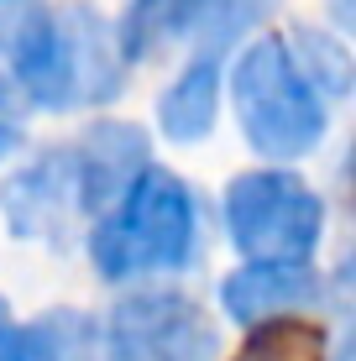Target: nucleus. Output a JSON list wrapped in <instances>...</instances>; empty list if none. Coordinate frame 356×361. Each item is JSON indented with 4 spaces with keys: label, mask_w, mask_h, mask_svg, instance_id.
Segmentation results:
<instances>
[{
    "label": "nucleus",
    "mask_w": 356,
    "mask_h": 361,
    "mask_svg": "<svg viewBox=\"0 0 356 361\" xmlns=\"http://www.w3.org/2000/svg\"><path fill=\"white\" fill-rule=\"evenodd\" d=\"M152 142L131 121H90L73 142L47 147L27 168H16L0 189L6 226L47 246H68L84 220L105 215L131 178L147 168Z\"/></svg>",
    "instance_id": "f257e3e1"
},
{
    "label": "nucleus",
    "mask_w": 356,
    "mask_h": 361,
    "mask_svg": "<svg viewBox=\"0 0 356 361\" xmlns=\"http://www.w3.org/2000/svg\"><path fill=\"white\" fill-rule=\"evenodd\" d=\"M11 84L37 110H100L126 90V58L116 27L100 11L79 6H32L6 37Z\"/></svg>",
    "instance_id": "f03ea898"
},
{
    "label": "nucleus",
    "mask_w": 356,
    "mask_h": 361,
    "mask_svg": "<svg viewBox=\"0 0 356 361\" xmlns=\"http://www.w3.org/2000/svg\"><path fill=\"white\" fill-rule=\"evenodd\" d=\"M90 262L105 283H157L200 262V194L178 173L147 163L94 220Z\"/></svg>",
    "instance_id": "7ed1b4c3"
},
{
    "label": "nucleus",
    "mask_w": 356,
    "mask_h": 361,
    "mask_svg": "<svg viewBox=\"0 0 356 361\" xmlns=\"http://www.w3.org/2000/svg\"><path fill=\"white\" fill-rule=\"evenodd\" d=\"M231 110H236L252 152L267 157L273 168L309 157L330 126V99L293 63L283 37H257L236 53V63H231Z\"/></svg>",
    "instance_id": "20e7f679"
},
{
    "label": "nucleus",
    "mask_w": 356,
    "mask_h": 361,
    "mask_svg": "<svg viewBox=\"0 0 356 361\" xmlns=\"http://www.w3.org/2000/svg\"><path fill=\"white\" fill-rule=\"evenodd\" d=\"M325 231V204L288 168L236 173L226 189V235L247 262H309Z\"/></svg>",
    "instance_id": "39448f33"
},
{
    "label": "nucleus",
    "mask_w": 356,
    "mask_h": 361,
    "mask_svg": "<svg viewBox=\"0 0 356 361\" xmlns=\"http://www.w3.org/2000/svg\"><path fill=\"white\" fill-rule=\"evenodd\" d=\"M220 330L183 288L142 283L121 293L90 335L84 361H215Z\"/></svg>",
    "instance_id": "423d86ee"
},
{
    "label": "nucleus",
    "mask_w": 356,
    "mask_h": 361,
    "mask_svg": "<svg viewBox=\"0 0 356 361\" xmlns=\"http://www.w3.org/2000/svg\"><path fill=\"white\" fill-rule=\"evenodd\" d=\"M267 11L273 0H131L116 27V47L126 68L178 42H194V53L226 58Z\"/></svg>",
    "instance_id": "0eeeda50"
},
{
    "label": "nucleus",
    "mask_w": 356,
    "mask_h": 361,
    "mask_svg": "<svg viewBox=\"0 0 356 361\" xmlns=\"http://www.w3.org/2000/svg\"><path fill=\"white\" fill-rule=\"evenodd\" d=\"M220 304L247 330L273 319H314L325 304V278L314 262H247L220 283Z\"/></svg>",
    "instance_id": "6e6552de"
},
{
    "label": "nucleus",
    "mask_w": 356,
    "mask_h": 361,
    "mask_svg": "<svg viewBox=\"0 0 356 361\" xmlns=\"http://www.w3.org/2000/svg\"><path fill=\"white\" fill-rule=\"evenodd\" d=\"M220 58L215 53H194L189 68L157 94V131L178 147H194L215 131V116H220Z\"/></svg>",
    "instance_id": "1a4fd4ad"
},
{
    "label": "nucleus",
    "mask_w": 356,
    "mask_h": 361,
    "mask_svg": "<svg viewBox=\"0 0 356 361\" xmlns=\"http://www.w3.org/2000/svg\"><path fill=\"white\" fill-rule=\"evenodd\" d=\"M283 42H288L293 63L309 73L314 90H320L325 99H346V90H351V53H346V42H340L336 32H325V27H293Z\"/></svg>",
    "instance_id": "9d476101"
},
{
    "label": "nucleus",
    "mask_w": 356,
    "mask_h": 361,
    "mask_svg": "<svg viewBox=\"0 0 356 361\" xmlns=\"http://www.w3.org/2000/svg\"><path fill=\"white\" fill-rule=\"evenodd\" d=\"M236 361H320V330L309 319H273L257 325Z\"/></svg>",
    "instance_id": "9b49d317"
},
{
    "label": "nucleus",
    "mask_w": 356,
    "mask_h": 361,
    "mask_svg": "<svg viewBox=\"0 0 356 361\" xmlns=\"http://www.w3.org/2000/svg\"><path fill=\"white\" fill-rule=\"evenodd\" d=\"M21 142H27V99L16 94L11 73H0V163L21 152Z\"/></svg>",
    "instance_id": "f8f14e48"
},
{
    "label": "nucleus",
    "mask_w": 356,
    "mask_h": 361,
    "mask_svg": "<svg viewBox=\"0 0 356 361\" xmlns=\"http://www.w3.org/2000/svg\"><path fill=\"white\" fill-rule=\"evenodd\" d=\"M0 6H16V0H0Z\"/></svg>",
    "instance_id": "ddd939ff"
}]
</instances>
